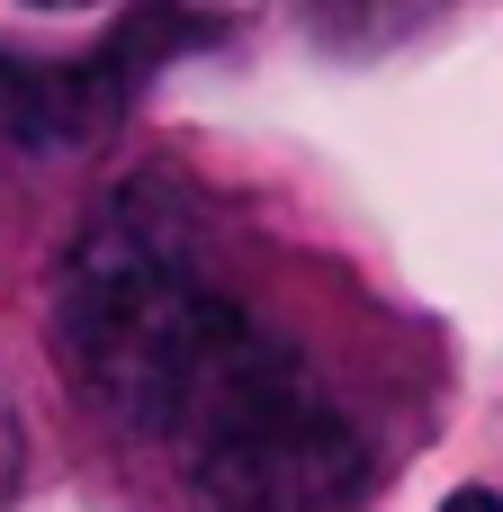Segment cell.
Instances as JSON below:
<instances>
[{"mask_svg": "<svg viewBox=\"0 0 503 512\" xmlns=\"http://www.w3.org/2000/svg\"><path fill=\"white\" fill-rule=\"evenodd\" d=\"M252 315L144 216H99L54 288V351L72 387L135 441H171L189 396L225 369Z\"/></svg>", "mask_w": 503, "mask_h": 512, "instance_id": "cell-1", "label": "cell"}, {"mask_svg": "<svg viewBox=\"0 0 503 512\" xmlns=\"http://www.w3.org/2000/svg\"><path fill=\"white\" fill-rule=\"evenodd\" d=\"M162 450L189 477L198 512H342L369 477L351 414L261 324L189 396V414L171 423Z\"/></svg>", "mask_w": 503, "mask_h": 512, "instance_id": "cell-2", "label": "cell"}, {"mask_svg": "<svg viewBox=\"0 0 503 512\" xmlns=\"http://www.w3.org/2000/svg\"><path fill=\"white\" fill-rule=\"evenodd\" d=\"M126 54H90V63H18L0 54V135L27 153H81L117 126L126 108Z\"/></svg>", "mask_w": 503, "mask_h": 512, "instance_id": "cell-3", "label": "cell"}, {"mask_svg": "<svg viewBox=\"0 0 503 512\" xmlns=\"http://www.w3.org/2000/svg\"><path fill=\"white\" fill-rule=\"evenodd\" d=\"M18 468H27V432H18V405H9V387H0V504L18 495Z\"/></svg>", "mask_w": 503, "mask_h": 512, "instance_id": "cell-4", "label": "cell"}, {"mask_svg": "<svg viewBox=\"0 0 503 512\" xmlns=\"http://www.w3.org/2000/svg\"><path fill=\"white\" fill-rule=\"evenodd\" d=\"M441 512H503V495H495V486H459Z\"/></svg>", "mask_w": 503, "mask_h": 512, "instance_id": "cell-5", "label": "cell"}, {"mask_svg": "<svg viewBox=\"0 0 503 512\" xmlns=\"http://www.w3.org/2000/svg\"><path fill=\"white\" fill-rule=\"evenodd\" d=\"M27 9H99V0H27Z\"/></svg>", "mask_w": 503, "mask_h": 512, "instance_id": "cell-6", "label": "cell"}]
</instances>
